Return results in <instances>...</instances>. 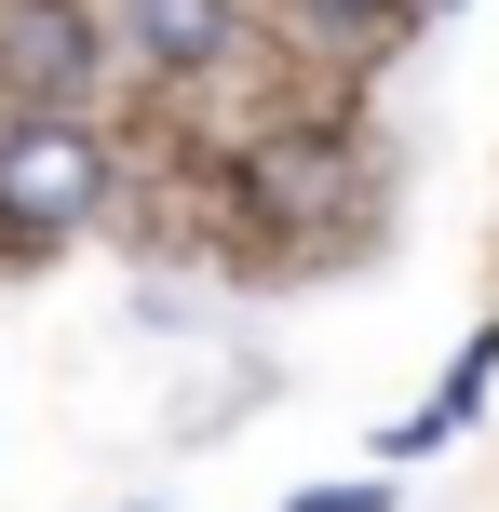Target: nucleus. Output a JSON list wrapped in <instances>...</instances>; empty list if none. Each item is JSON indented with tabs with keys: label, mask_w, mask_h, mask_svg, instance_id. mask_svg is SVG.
Instances as JSON below:
<instances>
[{
	"label": "nucleus",
	"mask_w": 499,
	"mask_h": 512,
	"mask_svg": "<svg viewBox=\"0 0 499 512\" xmlns=\"http://www.w3.org/2000/svg\"><path fill=\"white\" fill-rule=\"evenodd\" d=\"M311 27H324V41H378V27H392V0H311Z\"/></svg>",
	"instance_id": "obj_4"
},
{
	"label": "nucleus",
	"mask_w": 499,
	"mask_h": 512,
	"mask_svg": "<svg viewBox=\"0 0 499 512\" xmlns=\"http://www.w3.org/2000/svg\"><path fill=\"white\" fill-rule=\"evenodd\" d=\"M284 512H378V499H365V486H351V499H284Z\"/></svg>",
	"instance_id": "obj_5"
},
{
	"label": "nucleus",
	"mask_w": 499,
	"mask_h": 512,
	"mask_svg": "<svg viewBox=\"0 0 499 512\" xmlns=\"http://www.w3.org/2000/svg\"><path fill=\"white\" fill-rule=\"evenodd\" d=\"M122 41L162 68H203V54H230V0H122Z\"/></svg>",
	"instance_id": "obj_3"
},
{
	"label": "nucleus",
	"mask_w": 499,
	"mask_h": 512,
	"mask_svg": "<svg viewBox=\"0 0 499 512\" xmlns=\"http://www.w3.org/2000/svg\"><path fill=\"white\" fill-rule=\"evenodd\" d=\"M108 189V149L81 135V108H14L0 122V216L14 230H68V216H95Z\"/></svg>",
	"instance_id": "obj_1"
},
{
	"label": "nucleus",
	"mask_w": 499,
	"mask_h": 512,
	"mask_svg": "<svg viewBox=\"0 0 499 512\" xmlns=\"http://www.w3.org/2000/svg\"><path fill=\"white\" fill-rule=\"evenodd\" d=\"M0 95L14 108H81L95 95V14L81 0H0Z\"/></svg>",
	"instance_id": "obj_2"
}]
</instances>
